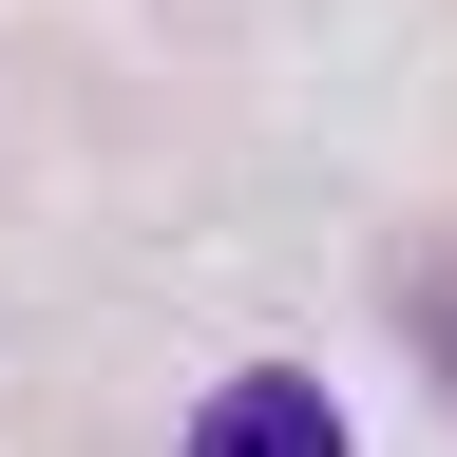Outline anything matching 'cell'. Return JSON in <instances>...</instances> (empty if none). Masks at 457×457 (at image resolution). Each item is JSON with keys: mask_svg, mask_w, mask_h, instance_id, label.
I'll list each match as a JSON object with an SVG mask.
<instances>
[{"mask_svg": "<svg viewBox=\"0 0 457 457\" xmlns=\"http://www.w3.org/2000/svg\"><path fill=\"white\" fill-rule=\"evenodd\" d=\"M400 324H420V362H438V400H457V248H420V286H400Z\"/></svg>", "mask_w": 457, "mask_h": 457, "instance_id": "cell-2", "label": "cell"}, {"mask_svg": "<svg viewBox=\"0 0 457 457\" xmlns=\"http://www.w3.org/2000/svg\"><path fill=\"white\" fill-rule=\"evenodd\" d=\"M191 457H343V400H324L305 362H248V381L191 420Z\"/></svg>", "mask_w": 457, "mask_h": 457, "instance_id": "cell-1", "label": "cell"}]
</instances>
